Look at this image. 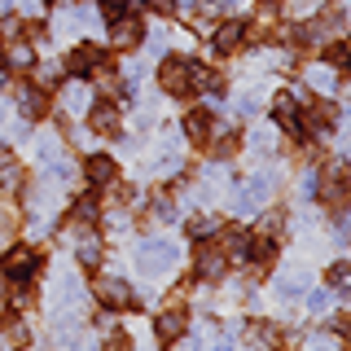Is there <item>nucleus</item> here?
Masks as SVG:
<instances>
[{
	"label": "nucleus",
	"mask_w": 351,
	"mask_h": 351,
	"mask_svg": "<svg viewBox=\"0 0 351 351\" xmlns=\"http://www.w3.org/2000/svg\"><path fill=\"white\" fill-rule=\"evenodd\" d=\"M206 84V71H202V62H189V58H171V62H162V88L176 97H184V93H193V88H202Z\"/></svg>",
	"instance_id": "1"
},
{
	"label": "nucleus",
	"mask_w": 351,
	"mask_h": 351,
	"mask_svg": "<svg viewBox=\"0 0 351 351\" xmlns=\"http://www.w3.org/2000/svg\"><path fill=\"white\" fill-rule=\"evenodd\" d=\"M312 193H321V202H329V206H343L347 202V171H343V162H329L321 176H312Z\"/></svg>",
	"instance_id": "2"
},
{
	"label": "nucleus",
	"mask_w": 351,
	"mask_h": 351,
	"mask_svg": "<svg viewBox=\"0 0 351 351\" xmlns=\"http://www.w3.org/2000/svg\"><path fill=\"white\" fill-rule=\"evenodd\" d=\"M171 263H176V246H171V241H141V250H136V268L141 272L158 277V272H167Z\"/></svg>",
	"instance_id": "3"
},
{
	"label": "nucleus",
	"mask_w": 351,
	"mask_h": 351,
	"mask_svg": "<svg viewBox=\"0 0 351 351\" xmlns=\"http://www.w3.org/2000/svg\"><path fill=\"white\" fill-rule=\"evenodd\" d=\"M36 263H40L36 246H9V250H5V272H9V281H27L31 272H36Z\"/></svg>",
	"instance_id": "4"
},
{
	"label": "nucleus",
	"mask_w": 351,
	"mask_h": 351,
	"mask_svg": "<svg viewBox=\"0 0 351 351\" xmlns=\"http://www.w3.org/2000/svg\"><path fill=\"white\" fill-rule=\"evenodd\" d=\"M268 197H272V176L263 171V176H250V180L241 184V193H237V206H241V211L250 215V211H255L259 202H268Z\"/></svg>",
	"instance_id": "5"
},
{
	"label": "nucleus",
	"mask_w": 351,
	"mask_h": 351,
	"mask_svg": "<svg viewBox=\"0 0 351 351\" xmlns=\"http://www.w3.org/2000/svg\"><path fill=\"white\" fill-rule=\"evenodd\" d=\"M97 299H101L106 307H132V303H136V294H132V285H128V281H119V277H101V281H97Z\"/></svg>",
	"instance_id": "6"
},
{
	"label": "nucleus",
	"mask_w": 351,
	"mask_h": 351,
	"mask_svg": "<svg viewBox=\"0 0 351 351\" xmlns=\"http://www.w3.org/2000/svg\"><path fill=\"white\" fill-rule=\"evenodd\" d=\"M224 268H228V255H224L219 246H202V250H197V272H202V277L215 281Z\"/></svg>",
	"instance_id": "7"
},
{
	"label": "nucleus",
	"mask_w": 351,
	"mask_h": 351,
	"mask_svg": "<svg viewBox=\"0 0 351 351\" xmlns=\"http://www.w3.org/2000/svg\"><path fill=\"white\" fill-rule=\"evenodd\" d=\"M71 66L75 75H88V71H101V49H93V44H80V49L71 53Z\"/></svg>",
	"instance_id": "8"
},
{
	"label": "nucleus",
	"mask_w": 351,
	"mask_h": 351,
	"mask_svg": "<svg viewBox=\"0 0 351 351\" xmlns=\"http://www.w3.org/2000/svg\"><path fill=\"white\" fill-rule=\"evenodd\" d=\"M18 110H22L27 119H40L44 110H49V101H44V93H40V88L22 84V88H18Z\"/></svg>",
	"instance_id": "9"
},
{
	"label": "nucleus",
	"mask_w": 351,
	"mask_h": 351,
	"mask_svg": "<svg viewBox=\"0 0 351 351\" xmlns=\"http://www.w3.org/2000/svg\"><path fill=\"white\" fill-rule=\"evenodd\" d=\"M136 36H141V27H136V18H114V36H110V40H114V49H132V44H136Z\"/></svg>",
	"instance_id": "10"
},
{
	"label": "nucleus",
	"mask_w": 351,
	"mask_h": 351,
	"mask_svg": "<svg viewBox=\"0 0 351 351\" xmlns=\"http://www.w3.org/2000/svg\"><path fill=\"white\" fill-rule=\"evenodd\" d=\"M272 110H277V119L285 123V132H290V136H299V132H303V123H299V106H294L290 97H277V106H272Z\"/></svg>",
	"instance_id": "11"
},
{
	"label": "nucleus",
	"mask_w": 351,
	"mask_h": 351,
	"mask_svg": "<svg viewBox=\"0 0 351 351\" xmlns=\"http://www.w3.org/2000/svg\"><path fill=\"white\" fill-rule=\"evenodd\" d=\"M241 36H246V31H241L237 22H224V27L215 31V53H233L237 44H241Z\"/></svg>",
	"instance_id": "12"
},
{
	"label": "nucleus",
	"mask_w": 351,
	"mask_h": 351,
	"mask_svg": "<svg viewBox=\"0 0 351 351\" xmlns=\"http://www.w3.org/2000/svg\"><path fill=\"white\" fill-rule=\"evenodd\" d=\"M184 334V312L180 307H171V312L158 316V338H180Z\"/></svg>",
	"instance_id": "13"
},
{
	"label": "nucleus",
	"mask_w": 351,
	"mask_h": 351,
	"mask_svg": "<svg viewBox=\"0 0 351 351\" xmlns=\"http://www.w3.org/2000/svg\"><path fill=\"white\" fill-rule=\"evenodd\" d=\"M88 180H93V184H110V180H114V162H110L106 154L88 158Z\"/></svg>",
	"instance_id": "14"
},
{
	"label": "nucleus",
	"mask_w": 351,
	"mask_h": 351,
	"mask_svg": "<svg viewBox=\"0 0 351 351\" xmlns=\"http://www.w3.org/2000/svg\"><path fill=\"white\" fill-rule=\"evenodd\" d=\"M219 250H224V255L228 259H241V255H246V233H241V228H228V233H224V241H219Z\"/></svg>",
	"instance_id": "15"
},
{
	"label": "nucleus",
	"mask_w": 351,
	"mask_h": 351,
	"mask_svg": "<svg viewBox=\"0 0 351 351\" xmlns=\"http://www.w3.org/2000/svg\"><path fill=\"white\" fill-rule=\"evenodd\" d=\"M93 128H97V132H119V110L110 106V101L97 106V110H93Z\"/></svg>",
	"instance_id": "16"
},
{
	"label": "nucleus",
	"mask_w": 351,
	"mask_h": 351,
	"mask_svg": "<svg viewBox=\"0 0 351 351\" xmlns=\"http://www.w3.org/2000/svg\"><path fill=\"white\" fill-rule=\"evenodd\" d=\"M62 106H66V110H84V106H88V88H84V84H66V88H62Z\"/></svg>",
	"instance_id": "17"
},
{
	"label": "nucleus",
	"mask_w": 351,
	"mask_h": 351,
	"mask_svg": "<svg viewBox=\"0 0 351 351\" xmlns=\"http://www.w3.org/2000/svg\"><path fill=\"white\" fill-rule=\"evenodd\" d=\"M18 184H22V167L9 162V158H0V189H18Z\"/></svg>",
	"instance_id": "18"
},
{
	"label": "nucleus",
	"mask_w": 351,
	"mask_h": 351,
	"mask_svg": "<svg viewBox=\"0 0 351 351\" xmlns=\"http://www.w3.org/2000/svg\"><path fill=\"white\" fill-rule=\"evenodd\" d=\"M329 281H334L338 294H351V263H334V268H329Z\"/></svg>",
	"instance_id": "19"
},
{
	"label": "nucleus",
	"mask_w": 351,
	"mask_h": 351,
	"mask_svg": "<svg viewBox=\"0 0 351 351\" xmlns=\"http://www.w3.org/2000/svg\"><path fill=\"white\" fill-rule=\"evenodd\" d=\"M334 71H329V66H316V71H312V88H321V93H334Z\"/></svg>",
	"instance_id": "20"
},
{
	"label": "nucleus",
	"mask_w": 351,
	"mask_h": 351,
	"mask_svg": "<svg viewBox=\"0 0 351 351\" xmlns=\"http://www.w3.org/2000/svg\"><path fill=\"white\" fill-rule=\"evenodd\" d=\"M97 259H101V246H97L93 237L80 241V263H88V268H97Z\"/></svg>",
	"instance_id": "21"
},
{
	"label": "nucleus",
	"mask_w": 351,
	"mask_h": 351,
	"mask_svg": "<svg viewBox=\"0 0 351 351\" xmlns=\"http://www.w3.org/2000/svg\"><path fill=\"white\" fill-rule=\"evenodd\" d=\"M93 219H97V202H93V197H84V202L75 206V224H93Z\"/></svg>",
	"instance_id": "22"
},
{
	"label": "nucleus",
	"mask_w": 351,
	"mask_h": 351,
	"mask_svg": "<svg viewBox=\"0 0 351 351\" xmlns=\"http://www.w3.org/2000/svg\"><path fill=\"white\" fill-rule=\"evenodd\" d=\"M184 132H189L193 141H202L206 136V114H189V119H184Z\"/></svg>",
	"instance_id": "23"
},
{
	"label": "nucleus",
	"mask_w": 351,
	"mask_h": 351,
	"mask_svg": "<svg viewBox=\"0 0 351 351\" xmlns=\"http://www.w3.org/2000/svg\"><path fill=\"white\" fill-rule=\"evenodd\" d=\"M9 303H14V307H27V303H31V285H27V281H14V290H9Z\"/></svg>",
	"instance_id": "24"
},
{
	"label": "nucleus",
	"mask_w": 351,
	"mask_h": 351,
	"mask_svg": "<svg viewBox=\"0 0 351 351\" xmlns=\"http://www.w3.org/2000/svg\"><path fill=\"white\" fill-rule=\"evenodd\" d=\"M171 215H176L171 197H167V193H158V197H154V219H171Z\"/></svg>",
	"instance_id": "25"
},
{
	"label": "nucleus",
	"mask_w": 351,
	"mask_h": 351,
	"mask_svg": "<svg viewBox=\"0 0 351 351\" xmlns=\"http://www.w3.org/2000/svg\"><path fill=\"white\" fill-rule=\"evenodd\" d=\"M233 149H237V136H228V132H224V136H219L215 145H211V154H215V158H228Z\"/></svg>",
	"instance_id": "26"
},
{
	"label": "nucleus",
	"mask_w": 351,
	"mask_h": 351,
	"mask_svg": "<svg viewBox=\"0 0 351 351\" xmlns=\"http://www.w3.org/2000/svg\"><path fill=\"white\" fill-rule=\"evenodd\" d=\"M101 14L114 22V18H123L128 14V0H101Z\"/></svg>",
	"instance_id": "27"
},
{
	"label": "nucleus",
	"mask_w": 351,
	"mask_h": 351,
	"mask_svg": "<svg viewBox=\"0 0 351 351\" xmlns=\"http://www.w3.org/2000/svg\"><path fill=\"white\" fill-rule=\"evenodd\" d=\"M9 62H14V66H31V49H27V44H9Z\"/></svg>",
	"instance_id": "28"
},
{
	"label": "nucleus",
	"mask_w": 351,
	"mask_h": 351,
	"mask_svg": "<svg viewBox=\"0 0 351 351\" xmlns=\"http://www.w3.org/2000/svg\"><path fill=\"white\" fill-rule=\"evenodd\" d=\"M312 123H321V128H329V123H334V110H329L325 101H316V106H312Z\"/></svg>",
	"instance_id": "29"
},
{
	"label": "nucleus",
	"mask_w": 351,
	"mask_h": 351,
	"mask_svg": "<svg viewBox=\"0 0 351 351\" xmlns=\"http://www.w3.org/2000/svg\"><path fill=\"white\" fill-rule=\"evenodd\" d=\"M307 307H312V312H325V307H329V294L325 290H312V294H307Z\"/></svg>",
	"instance_id": "30"
},
{
	"label": "nucleus",
	"mask_w": 351,
	"mask_h": 351,
	"mask_svg": "<svg viewBox=\"0 0 351 351\" xmlns=\"http://www.w3.org/2000/svg\"><path fill=\"white\" fill-rule=\"evenodd\" d=\"M338 347V338L334 334H321V338H312V351H334Z\"/></svg>",
	"instance_id": "31"
},
{
	"label": "nucleus",
	"mask_w": 351,
	"mask_h": 351,
	"mask_svg": "<svg viewBox=\"0 0 351 351\" xmlns=\"http://www.w3.org/2000/svg\"><path fill=\"white\" fill-rule=\"evenodd\" d=\"M58 75H62V66H40V84H58Z\"/></svg>",
	"instance_id": "32"
},
{
	"label": "nucleus",
	"mask_w": 351,
	"mask_h": 351,
	"mask_svg": "<svg viewBox=\"0 0 351 351\" xmlns=\"http://www.w3.org/2000/svg\"><path fill=\"white\" fill-rule=\"evenodd\" d=\"M145 9H154V14H171L176 5H171V0H145Z\"/></svg>",
	"instance_id": "33"
},
{
	"label": "nucleus",
	"mask_w": 351,
	"mask_h": 351,
	"mask_svg": "<svg viewBox=\"0 0 351 351\" xmlns=\"http://www.w3.org/2000/svg\"><path fill=\"white\" fill-rule=\"evenodd\" d=\"M206 228H211V219H202V215H197V219H189V233H193V237H202Z\"/></svg>",
	"instance_id": "34"
},
{
	"label": "nucleus",
	"mask_w": 351,
	"mask_h": 351,
	"mask_svg": "<svg viewBox=\"0 0 351 351\" xmlns=\"http://www.w3.org/2000/svg\"><path fill=\"white\" fill-rule=\"evenodd\" d=\"M294 5H299V9H321L325 0H294Z\"/></svg>",
	"instance_id": "35"
},
{
	"label": "nucleus",
	"mask_w": 351,
	"mask_h": 351,
	"mask_svg": "<svg viewBox=\"0 0 351 351\" xmlns=\"http://www.w3.org/2000/svg\"><path fill=\"white\" fill-rule=\"evenodd\" d=\"M106 351H128V343H123V338H114V343H110Z\"/></svg>",
	"instance_id": "36"
}]
</instances>
